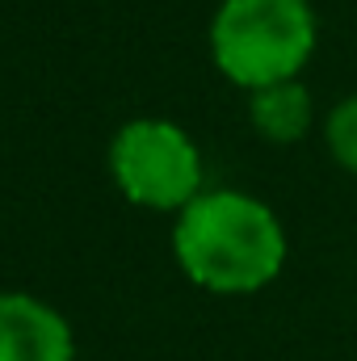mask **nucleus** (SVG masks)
Segmentation results:
<instances>
[{"label": "nucleus", "mask_w": 357, "mask_h": 361, "mask_svg": "<svg viewBox=\"0 0 357 361\" xmlns=\"http://www.w3.org/2000/svg\"><path fill=\"white\" fill-rule=\"evenodd\" d=\"M315 51V13L307 0H223L210 21V55L219 72L257 92L298 80Z\"/></svg>", "instance_id": "obj_2"}, {"label": "nucleus", "mask_w": 357, "mask_h": 361, "mask_svg": "<svg viewBox=\"0 0 357 361\" xmlns=\"http://www.w3.org/2000/svg\"><path fill=\"white\" fill-rule=\"evenodd\" d=\"M72 328L68 319L30 298V294H0V361H72Z\"/></svg>", "instance_id": "obj_4"}, {"label": "nucleus", "mask_w": 357, "mask_h": 361, "mask_svg": "<svg viewBox=\"0 0 357 361\" xmlns=\"http://www.w3.org/2000/svg\"><path fill=\"white\" fill-rule=\"evenodd\" d=\"M324 139L332 160L357 177V97H345L341 105H332L328 122H324Z\"/></svg>", "instance_id": "obj_6"}, {"label": "nucleus", "mask_w": 357, "mask_h": 361, "mask_svg": "<svg viewBox=\"0 0 357 361\" xmlns=\"http://www.w3.org/2000/svg\"><path fill=\"white\" fill-rule=\"evenodd\" d=\"M248 118L269 143H298L311 126V92L298 80L257 89L248 101Z\"/></svg>", "instance_id": "obj_5"}, {"label": "nucleus", "mask_w": 357, "mask_h": 361, "mask_svg": "<svg viewBox=\"0 0 357 361\" xmlns=\"http://www.w3.org/2000/svg\"><path fill=\"white\" fill-rule=\"evenodd\" d=\"M118 189L147 210H185L202 193V156L177 122L135 118L109 143Z\"/></svg>", "instance_id": "obj_3"}, {"label": "nucleus", "mask_w": 357, "mask_h": 361, "mask_svg": "<svg viewBox=\"0 0 357 361\" xmlns=\"http://www.w3.org/2000/svg\"><path fill=\"white\" fill-rule=\"evenodd\" d=\"M173 252L193 286L210 294H253L286 265V231L265 202L240 189H210L181 210Z\"/></svg>", "instance_id": "obj_1"}]
</instances>
